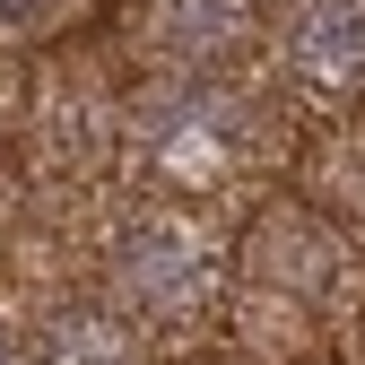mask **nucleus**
<instances>
[{
	"instance_id": "obj_1",
	"label": "nucleus",
	"mask_w": 365,
	"mask_h": 365,
	"mask_svg": "<svg viewBox=\"0 0 365 365\" xmlns=\"http://www.w3.org/2000/svg\"><path fill=\"white\" fill-rule=\"evenodd\" d=\"M365 304V244L339 217H322L304 192H279L244 235H235V322L261 356H304L322 348L348 313Z\"/></svg>"
},
{
	"instance_id": "obj_2",
	"label": "nucleus",
	"mask_w": 365,
	"mask_h": 365,
	"mask_svg": "<svg viewBox=\"0 0 365 365\" xmlns=\"http://www.w3.org/2000/svg\"><path fill=\"white\" fill-rule=\"evenodd\" d=\"M122 174L140 182V200H182V209H217L226 192L279 157L269 105L235 78H157L122 105Z\"/></svg>"
},
{
	"instance_id": "obj_3",
	"label": "nucleus",
	"mask_w": 365,
	"mask_h": 365,
	"mask_svg": "<svg viewBox=\"0 0 365 365\" xmlns=\"http://www.w3.org/2000/svg\"><path fill=\"white\" fill-rule=\"evenodd\" d=\"M96 296L130 313L148 339H192L235 304V235L209 209L130 200L96 235Z\"/></svg>"
},
{
	"instance_id": "obj_4",
	"label": "nucleus",
	"mask_w": 365,
	"mask_h": 365,
	"mask_svg": "<svg viewBox=\"0 0 365 365\" xmlns=\"http://www.w3.org/2000/svg\"><path fill=\"white\" fill-rule=\"evenodd\" d=\"M130 43L157 61V78H235L269 53L261 0H130Z\"/></svg>"
},
{
	"instance_id": "obj_5",
	"label": "nucleus",
	"mask_w": 365,
	"mask_h": 365,
	"mask_svg": "<svg viewBox=\"0 0 365 365\" xmlns=\"http://www.w3.org/2000/svg\"><path fill=\"white\" fill-rule=\"evenodd\" d=\"M269 70L322 113L365 105V0H287L269 18Z\"/></svg>"
},
{
	"instance_id": "obj_6",
	"label": "nucleus",
	"mask_w": 365,
	"mask_h": 365,
	"mask_svg": "<svg viewBox=\"0 0 365 365\" xmlns=\"http://www.w3.org/2000/svg\"><path fill=\"white\" fill-rule=\"evenodd\" d=\"M35 365H148V331L105 296H53L35 313Z\"/></svg>"
},
{
	"instance_id": "obj_7",
	"label": "nucleus",
	"mask_w": 365,
	"mask_h": 365,
	"mask_svg": "<svg viewBox=\"0 0 365 365\" xmlns=\"http://www.w3.org/2000/svg\"><path fill=\"white\" fill-rule=\"evenodd\" d=\"M296 182H304V200L322 209V217H339L348 235L365 244V122L356 130H331V140L296 165Z\"/></svg>"
},
{
	"instance_id": "obj_8",
	"label": "nucleus",
	"mask_w": 365,
	"mask_h": 365,
	"mask_svg": "<svg viewBox=\"0 0 365 365\" xmlns=\"http://www.w3.org/2000/svg\"><path fill=\"white\" fill-rule=\"evenodd\" d=\"M53 18H61V0H0V53L26 43L35 26H53Z\"/></svg>"
},
{
	"instance_id": "obj_9",
	"label": "nucleus",
	"mask_w": 365,
	"mask_h": 365,
	"mask_svg": "<svg viewBox=\"0 0 365 365\" xmlns=\"http://www.w3.org/2000/svg\"><path fill=\"white\" fill-rule=\"evenodd\" d=\"M0 365H35V331L18 322L9 304H0Z\"/></svg>"
}]
</instances>
